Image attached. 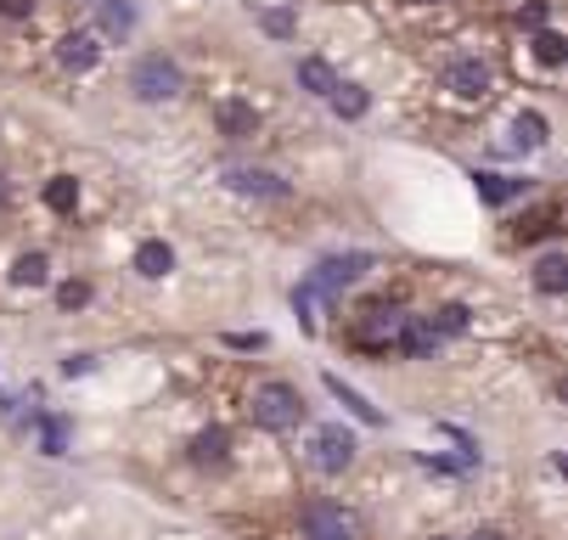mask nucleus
<instances>
[{"instance_id":"obj_8","label":"nucleus","mask_w":568,"mask_h":540,"mask_svg":"<svg viewBox=\"0 0 568 540\" xmlns=\"http://www.w3.org/2000/svg\"><path fill=\"white\" fill-rule=\"evenodd\" d=\"M394 344H399L405 355H412V360H428L445 338L434 333V322H428V316H405V327H399V338H394Z\"/></svg>"},{"instance_id":"obj_33","label":"nucleus","mask_w":568,"mask_h":540,"mask_svg":"<svg viewBox=\"0 0 568 540\" xmlns=\"http://www.w3.org/2000/svg\"><path fill=\"white\" fill-rule=\"evenodd\" d=\"M473 540H507V534H501V529H478Z\"/></svg>"},{"instance_id":"obj_23","label":"nucleus","mask_w":568,"mask_h":540,"mask_svg":"<svg viewBox=\"0 0 568 540\" xmlns=\"http://www.w3.org/2000/svg\"><path fill=\"white\" fill-rule=\"evenodd\" d=\"M68 439H73V428L62 417H40V450L45 456H68Z\"/></svg>"},{"instance_id":"obj_14","label":"nucleus","mask_w":568,"mask_h":540,"mask_svg":"<svg viewBox=\"0 0 568 540\" xmlns=\"http://www.w3.org/2000/svg\"><path fill=\"white\" fill-rule=\"evenodd\" d=\"M225 456H231V434L225 428H203L192 439V461H197V468H220Z\"/></svg>"},{"instance_id":"obj_24","label":"nucleus","mask_w":568,"mask_h":540,"mask_svg":"<svg viewBox=\"0 0 568 540\" xmlns=\"http://www.w3.org/2000/svg\"><path fill=\"white\" fill-rule=\"evenodd\" d=\"M428 322H434V333H439V338H462L473 316H467V304H445V310H434Z\"/></svg>"},{"instance_id":"obj_30","label":"nucleus","mask_w":568,"mask_h":540,"mask_svg":"<svg viewBox=\"0 0 568 540\" xmlns=\"http://www.w3.org/2000/svg\"><path fill=\"white\" fill-rule=\"evenodd\" d=\"M265 29H271V34H293V18H287V12H265Z\"/></svg>"},{"instance_id":"obj_31","label":"nucleus","mask_w":568,"mask_h":540,"mask_svg":"<svg viewBox=\"0 0 568 540\" xmlns=\"http://www.w3.org/2000/svg\"><path fill=\"white\" fill-rule=\"evenodd\" d=\"M231 344H236V349H260V344H265V333H231Z\"/></svg>"},{"instance_id":"obj_22","label":"nucleus","mask_w":568,"mask_h":540,"mask_svg":"<svg viewBox=\"0 0 568 540\" xmlns=\"http://www.w3.org/2000/svg\"><path fill=\"white\" fill-rule=\"evenodd\" d=\"M45 208H51V214H73V208H79V181H73V175H57V181L45 186Z\"/></svg>"},{"instance_id":"obj_26","label":"nucleus","mask_w":568,"mask_h":540,"mask_svg":"<svg viewBox=\"0 0 568 540\" xmlns=\"http://www.w3.org/2000/svg\"><path fill=\"white\" fill-rule=\"evenodd\" d=\"M535 57H540L546 68H557V62L568 57V40H562L557 29H535Z\"/></svg>"},{"instance_id":"obj_36","label":"nucleus","mask_w":568,"mask_h":540,"mask_svg":"<svg viewBox=\"0 0 568 540\" xmlns=\"http://www.w3.org/2000/svg\"><path fill=\"white\" fill-rule=\"evenodd\" d=\"M434 540H445V534H434Z\"/></svg>"},{"instance_id":"obj_16","label":"nucleus","mask_w":568,"mask_h":540,"mask_svg":"<svg viewBox=\"0 0 568 540\" xmlns=\"http://www.w3.org/2000/svg\"><path fill=\"white\" fill-rule=\"evenodd\" d=\"M293 310H298L304 327L315 333V327H321V310H327V293H321L315 282H298V287H293Z\"/></svg>"},{"instance_id":"obj_9","label":"nucleus","mask_w":568,"mask_h":540,"mask_svg":"<svg viewBox=\"0 0 568 540\" xmlns=\"http://www.w3.org/2000/svg\"><path fill=\"white\" fill-rule=\"evenodd\" d=\"M225 181H231V192H242V197H287V181L271 175V170H231Z\"/></svg>"},{"instance_id":"obj_27","label":"nucleus","mask_w":568,"mask_h":540,"mask_svg":"<svg viewBox=\"0 0 568 540\" xmlns=\"http://www.w3.org/2000/svg\"><path fill=\"white\" fill-rule=\"evenodd\" d=\"M57 298H62V310H79V304H91V282H62Z\"/></svg>"},{"instance_id":"obj_3","label":"nucleus","mask_w":568,"mask_h":540,"mask_svg":"<svg viewBox=\"0 0 568 540\" xmlns=\"http://www.w3.org/2000/svg\"><path fill=\"white\" fill-rule=\"evenodd\" d=\"M304 540H361V523L338 501H310L304 507Z\"/></svg>"},{"instance_id":"obj_34","label":"nucleus","mask_w":568,"mask_h":540,"mask_svg":"<svg viewBox=\"0 0 568 540\" xmlns=\"http://www.w3.org/2000/svg\"><path fill=\"white\" fill-rule=\"evenodd\" d=\"M0 203H7V181H0Z\"/></svg>"},{"instance_id":"obj_5","label":"nucleus","mask_w":568,"mask_h":540,"mask_svg":"<svg viewBox=\"0 0 568 540\" xmlns=\"http://www.w3.org/2000/svg\"><path fill=\"white\" fill-rule=\"evenodd\" d=\"M445 91L462 96V102H484V96H490V68H484L478 57H456L445 68Z\"/></svg>"},{"instance_id":"obj_1","label":"nucleus","mask_w":568,"mask_h":540,"mask_svg":"<svg viewBox=\"0 0 568 540\" xmlns=\"http://www.w3.org/2000/svg\"><path fill=\"white\" fill-rule=\"evenodd\" d=\"M130 91H135L141 102H175V96L186 91L181 62H175V57H164V51H146V57L130 68Z\"/></svg>"},{"instance_id":"obj_7","label":"nucleus","mask_w":568,"mask_h":540,"mask_svg":"<svg viewBox=\"0 0 568 540\" xmlns=\"http://www.w3.org/2000/svg\"><path fill=\"white\" fill-rule=\"evenodd\" d=\"M399 327H405V310H394V304H372V310L361 316V327H355V338L377 349V344H394Z\"/></svg>"},{"instance_id":"obj_11","label":"nucleus","mask_w":568,"mask_h":540,"mask_svg":"<svg viewBox=\"0 0 568 540\" xmlns=\"http://www.w3.org/2000/svg\"><path fill=\"white\" fill-rule=\"evenodd\" d=\"M135 271H141L146 282H164V276L175 271V248H170L164 237H146V243L135 248Z\"/></svg>"},{"instance_id":"obj_29","label":"nucleus","mask_w":568,"mask_h":540,"mask_svg":"<svg viewBox=\"0 0 568 540\" xmlns=\"http://www.w3.org/2000/svg\"><path fill=\"white\" fill-rule=\"evenodd\" d=\"M518 23H524V29H546V7H540V0H529V7L518 12Z\"/></svg>"},{"instance_id":"obj_32","label":"nucleus","mask_w":568,"mask_h":540,"mask_svg":"<svg viewBox=\"0 0 568 540\" xmlns=\"http://www.w3.org/2000/svg\"><path fill=\"white\" fill-rule=\"evenodd\" d=\"M62 371H68V377H73V371H91V355H68V360H62Z\"/></svg>"},{"instance_id":"obj_2","label":"nucleus","mask_w":568,"mask_h":540,"mask_svg":"<svg viewBox=\"0 0 568 540\" xmlns=\"http://www.w3.org/2000/svg\"><path fill=\"white\" fill-rule=\"evenodd\" d=\"M248 411H254V422H260V428H271V434H282V428H298V422H304V400H298L293 383H282V377L260 383L254 400H248Z\"/></svg>"},{"instance_id":"obj_13","label":"nucleus","mask_w":568,"mask_h":540,"mask_svg":"<svg viewBox=\"0 0 568 540\" xmlns=\"http://www.w3.org/2000/svg\"><path fill=\"white\" fill-rule=\"evenodd\" d=\"M97 34H68L62 45H57V62L68 68V73H85V68H97Z\"/></svg>"},{"instance_id":"obj_15","label":"nucleus","mask_w":568,"mask_h":540,"mask_svg":"<svg viewBox=\"0 0 568 540\" xmlns=\"http://www.w3.org/2000/svg\"><path fill=\"white\" fill-rule=\"evenodd\" d=\"M524 192H529V181H518V175H478V197L490 208H501V203H513Z\"/></svg>"},{"instance_id":"obj_35","label":"nucleus","mask_w":568,"mask_h":540,"mask_svg":"<svg viewBox=\"0 0 568 540\" xmlns=\"http://www.w3.org/2000/svg\"><path fill=\"white\" fill-rule=\"evenodd\" d=\"M423 7H439V0H423Z\"/></svg>"},{"instance_id":"obj_28","label":"nucleus","mask_w":568,"mask_h":540,"mask_svg":"<svg viewBox=\"0 0 568 540\" xmlns=\"http://www.w3.org/2000/svg\"><path fill=\"white\" fill-rule=\"evenodd\" d=\"M34 12V0H0V18H12V23H23Z\"/></svg>"},{"instance_id":"obj_21","label":"nucleus","mask_w":568,"mask_h":540,"mask_svg":"<svg viewBox=\"0 0 568 540\" xmlns=\"http://www.w3.org/2000/svg\"><path fill=\"white\" fill-rule=\"evenodd\" d=\"M540 141H546V119H540V113H518V119H513V146H518V152H535Z\"/></svg>"},{"instance_id":"obj_6","label":"nucleus","mask_w":568,"mask_h":540,"mask_svg":"<svg viewBox=\"0 0 568 540\" xmlns=\"http://www.w3.org/2000/svg\"><path fill=\"white\" fill-rule=\"evenodd\" d=\"M366 271H372V254H338V259H321L310 282H315L321 293H344V287L361 282Z\"/></svg>"},{"instance_id":"obj_10","label":"nucleus","mask_w":568,"mask_h":540,"mask_svg":"<svg viewBox=\"0 0 568 540\" xmlns=\"http://www.w3.org/2000/svg\"><path fill=\"white\" fill-rule=\"evenodd\" d=\"M327 395H333V400H338V406H344L349 417H361L366 428H377V422H383V411H377V406H372V400H366L361 389H349V383H344L338 371H327Z\"/></svg>"},{"instance_id":"obj_12","label":"nucleus","mask_w":568,"mask_h":540,"mask_svg":"<svg viewBox=\"0 0 568 540\" xmlns=\"http://www.w3.org/2000/svg\"><path fill=\"white\" fill-rule=\"evenodd\" d=\"M214 124H220V135L242 141V135H254V130H260V113H254L248 102H220V108H214Z\"/></svg>"},{"instance_id":"obj_20","label":"nucleus","mask_w":568,"mask_h":540,"mask_svg":"<svg viewBox=\"0 0 568 540\" xmlns=\"http://www.w3.org/2000/svg\"><path fill=\"white\" fill-rule=\"evenodd\" d=\"M130 29H135V7H130V0H102V34L124 40Z\"/></svg>"},{"instance_id":"obj_25","label":"nucleus","mask_w":568,"mask_h":540,"mask_svg":"<svg viewBox=\"0 0 568 540\" xmlns=\"http://www.w3.org/2000/svg\"><path fill=\"white\" fill-rule=\"evenodd\" d=\"M45 276H51L45 254H23V259L12 265V282H18V287H45Z\"/></svg>"},{"instance_id":"obj_18","label":"nucleus","mask_w":568,"mask_h":540,"mask_svg":"<svg viewBox=\"0 0 568 540\" xmlns=\"http://www.w3.org/2000/svg\"><path fill=\"white\" fill-rule=\"evenodd\" d=\"M327 102H333V113H338V119H366V108H372V96H366L361 85H333V91H327Z\"/></svg>"},{"instance_id":"obj_19","label":"nucleus","mask_w":568,"mask_h":540,"mask_svg":"<svg viewBox=\"0 0 568 540\" xmlns=\"http://www.w3.org/2000/svg\"><path fill=\"white\" fill-rule=\"evenodd\" d=\"M535 287H540V293H562V287H568V259H562V254H540Z\"/></svg>"},{"instance_id":"obj_17","label":"nucleus","mask_w":568,"mask_h":540,"mask_svg":"<svg viewBox=\"0 0 568 540\" xmlns=\"http://www.w3.org/2000/svg\"><path fill=\"white\" fill-rule=\"evenodd\" d=\"M298 85H304L310 96H327V91L338 85V73L321 62V57H304V62H298Z\"/></svg>"},{"instance_id":"obj_4","label":"nucleus","mask_w":568,"mask_h":540,"mask_svg":"<svg viewBox=\"0 0 568 540\" xmlns=\"http://www.w3.org/2000/svg\"><path fill=\"white\" fill-rule=\"evenodd\" d=\"M310 461H315L321 473H344L349 461H355V434H349L344 422L315 428V439H310Z\"/></svg>"}]
</instances>
